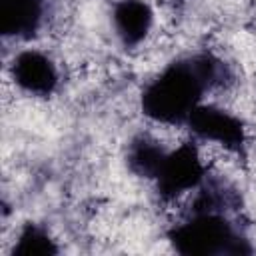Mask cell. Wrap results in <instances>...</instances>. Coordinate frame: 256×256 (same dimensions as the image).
<instances>
[{
  "label": "cell",
  "mask_w": 256,
  "mask_h": 256,
  "mask_svg": "<svg viewBox=\"0 0 256 256\" xmlns=\"http://www.w3.org/2000/svg\"><path fill=\"white\" fill-rule=\"evenodd\" d=\"M12 74L14 84L34 94H48L58 84V74L52 62L38 52H26L18 56Z\"/></svg>",
  "instance_id": "obj_1"
},
{
  "label": "cell",
  "mask_w": 256,
  "mask_h": 256,
  "mask_svg": "<svg viewBox=\"0 0 256 256\" xmlns=\"http://www.w3.org/2000/svg\"><path fill=\"white\" fill-rule=\"evenodd\" d=\"M40 18V0H2L4 34L32 32Z\"/></svg>",
  "instance_id": "obj_2"
}]
</instances>
